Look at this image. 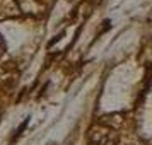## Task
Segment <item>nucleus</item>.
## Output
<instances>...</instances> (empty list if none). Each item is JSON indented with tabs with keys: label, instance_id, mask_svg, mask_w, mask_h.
I'll use <instances>...</instances> for the list:
<instances>
[{
	"label": "nucleus",
	"instance_id": "1",
	"mask_svg": "<svg viewBox=\"0 0 152 145\" xmlns=\"http://www.w3.org/2000/svg\"><path fill=\"white\" fill-rule=\"evenodd\" d=\"M4 51H5V41H4L2 34H0V55H4Z\"/></svg>",
	"mask_w": 152,
	"mask_h": 145
}]
</instances>
